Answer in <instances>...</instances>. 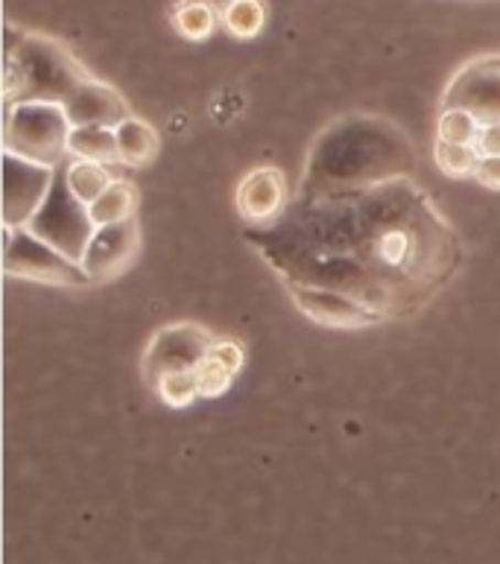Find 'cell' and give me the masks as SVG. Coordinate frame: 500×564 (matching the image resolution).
<instances>
[{
  "label": "cell",
  "instance_id": "obj_3",
  "mask_svg": "<svg viewBox=\"0 0 500 564\" xmlns=\"http://www.w3.org/2000/svg\"><path fill=\"white\" fill-rule=\"evenodd\" d=\"M91 74L62 42L7 24L3 47V106L65 102Z\"/></svg>",
  "mask_w": 500,
  "mask_h": 564
},
{
  "label": "cell",
  "instance_id": "obj_11",
  "mask_svg": "<svg viewBox=\"0 0 500 564\" xmlns=\"http://www.w3.org/2000/svg\"><path fill=\"white\" fill-rule=\"evenodd\" d=\"M287 205L290 196L284 170L263 164V167L249 170L247 176L240 178L235 208H238L247 226H270L287 212Z\"/></svg>",
  "mask_w": 500,
  "mask_h": 564
},
{
  "label": "cell",
  "instance_id": "obj_7",
  "mask_svg": "<svg viewBox=\"0 0 500 564\" xmlns=\"http://www.w3.org/2000/svg\"><path fill=\"white\" fill-rule=\"evenodd\" d=\"M214 343L217 337L199 322H173L159 328L141 354V375L146 387L153 389L164 375H173V371H196Z\"/></svg>",
  "mask_w": 500,
  "mask_h": 564
},
{
  "label": "cell",
  "instance_id": "obj_23",
  "mask_svg": "<svg viewBox=\"0 0 500 564\" xmlns=\"http://www.w3.org/2000/svg\"><path fill=\"white\" fill-rule=\"evenodd\" d=\"M153 392L173 410H185L199 401V380H196V371H173L155 383Z\"/></svg>",
  "mask_w": 500,
  "mask_h": 564
},
{
  "label": "cell",
  "instance_id": "obj_6",
  "mask_svg": "<svg viewBox=\"0 0 500 564\" xmlns=\"http://www.w3.org/2000/svg\"><path fill=\"white\" fill-rule=\"evenodd\" d=\"M26 228L35 237H42L44 243H51L56 252L77 263H83L85 249H88L94 231H97L91 223V214H88V205H83L77 196L70 194L62 170L56 173L51 196L44 199V205Z\"/></svg>",
  "mask_w": 500,
  "mask_h": 564
},
{
  "label": "cell",
  "instance_id": "obj_24",
  "mask_svg": "<svg viewBox=\"0 0 500 564\" xmlns=\"http://www.w3.org/2000/svg\"><path fill=\"white\" fill-rule=\"evenodd\" d=\"M477 182L489 191H500V155L492 159H480V167H477Z\"/></svg>",
  "mask_w": 500,
  "mask_h": 564
},
{
  "label": "cell",
  "instance_id": "obj_21",
  "mask_svg": "<svg viewBox=\"0 0 500 564\" xmlns=\"http://www.w3.org/2000/svg\"><path fill=\"white\" fill-rule=\"evenodd\" d=\"M433 159H436V167H439L445 176L475 178L483 155L477 152V147H459V143L436 141V147H433Z\"/></svg>",
  "mask_w": 500,
  "mask_h": 564
},
{
  "label": "cell",
  "instance_id": "obj_4",
  "mask_svg": "<svg viewBox=\"0 0 500 564\" xmlns=\"http://www.w3.org/2000/svg\"><path fill=\"white\" fill-rule=\"evenodd\" d=\"M3 109V152L44 167L65 164L74 127L62 102H15Z\"/></svg>",
  "mask_w": 500,
  "mask_h": 564
},
{
  "label": "cell",
  "instance_id": "obj_14",
  "mask_svg": "<svg viewBox=\"0 0 500 564\" xmlns=\"http://www.w3.org/2000/svg\"><path fill=\"white\" fill-rule=\"evenodd\" d=\"M247 366V351L240 346V339H220L214 343L199 369H196V380H199V398H222L231 389L240 369Z\"/></svg>",
  "mask_w": 500,
  "mask_h": 564
},
{
  "label": "cell",
  "instance_id": "obj_8",
  "mask_svg": "<svg viewBox=\"0 0 500 564\" xmlns=\"http://www.w3.org/2000/svg\"><path fill=\"white\" fill-rule=\"evenodd\" d=\"M442 109H463L483 127L500 123V53L477 56L450 76L442 94Z\"/></svg>",
  "mask_w": 500,
  "mask_h": 564
},
{
  "label": "cell",
  "instance_id": "obj_17",
  "mask_svg": "<svg viewBox=\"0 0 500 564\" xmlns=\"http://www.w3.org/2000/svg\"><path fill=\"white\" fill-rule=\"evenodd\" d=\"M68 150L74 159L97 161V164H120L118 132L109 127H74Z\"/></svg>",
  "mask_w": 500,
  "mask_h": 564
},
{
  "label": "cell",
  "instance_id": "obj_16",
  "mask_svg": "<svg viewBox=\"0 0 500 564\" xmlns=\"http://www.w3.org/2000/svg\"><path fill=\"white\" fill-rule=\"evenodd\" d=\"M135 208L138 187L132 185V182H127V178H115L109 185V191H106L97 203L88 205V214H91L94 228H106L135 219Z\"/></svg>",
  "mask_w": 500,
  "mask_h": 564
},
{
  "label": "cell",
  "instance_id": "obj_25",
  "mask_svg": "<svg viewBox=\"0 0 500 564\" xmlns=\"http://www.w3.org/2000/svg\"><path fill=\"white\" fill-rule=\"evenodd\" d=\"M477 152L483 159H492V155H500V123H489L483 127L480 138H477Z\"/></svg>",
  "mask_w": 500,
  "mask_h": 564
},
{
  "label": "cell",
  "instance_id": "obj_13",
  "mask_svg": "<svg viewBox=\"0 0 500 564\" xmlns=\"http://www.w3.org/2000/svg\"><path fill=\"white\" fill-rule=\"evenodd\" d=\"M65 106V115H68L70 127H109L118 129L120 123L129 115L127 100L120 97L118 88H111L109 83H100V79H88L70 94L68 100L62 102Z\"/></svg>",
  "mask_w": 500,
  "mask_h": 564
},
{
  "label": "cell",
  "instance_id": "obj_9",
  "mask_svg": "<svg viewBox=\"0 0 500 564\" xmlns=\"http://www.w3.org/2000/svg\"><path fill=\"white\" fill-rule=\"evenodd\" d=\"M59 167H44L35 161L3 152V228H26L51 196Z\"/></svg>",
  "mask_w": 500,
  "mask_h": 564
},
{
  "label": "cell",
  "instance_id": "obj_22",
  "mask_svg": "<svg viewBox=\"0 0 500 564\" xmlns=\"http://www.w3.org/2000/svg\"><path fill=\"white\" fill-rule=\"evenodd\" d=\"M483 132V123L463 109H442L436 123V141L459 143V147H477V138Z\"/></svg>",
  "mask_w": 500,
  "mask_h": 564
},
{
  "label": "cell",
  "instance_id": "obj_19",
  "mask_svg": "<svg viewBox=\"0 0 500 564\" xmlns=\"http://www.w3.org/2000/svg\"><path fill=\"white\" fill-rule=\"evenodd\" d=\"M65 182H68L70 194L77 196L83 205H94L100 199L115 178L109 176V170L97 164V161H83V159H70L65 161Z\"/></svg>",
  "mask_w": 500,
  "mask_h": 564
},
{
  "label": "cell",
  "instance_id": "obj_20",
  "mask_svg": "<svg viewBox=\"0 0 500 564\" xmlns=\"http://www.w3.org/2000/svg\"><path fill=\"white\" fill-rule=\"evenodd\" d=\"M220 24L235 39L249 42L267 26V3L263 0H226L220 7Z\"/></svg>",
  "mask_w": 500,
  "mask_h": 564
},
{
  "label": "cell",
  "instance_id": "obj_5",
  "mask_svg": "<svg viewBox=\"0 0 500 564\" xmlns=\"http://www.w3.org/2000/svg\"><path fill=\"white\" fill-rule=\"evenodd\" d=\"M3 272L9 279L39 281L51 286H88L83 263L56 252L30 228H3Z\"/></svg>",
  "mask_w": 500,
  "mask_h": 564
},
{
  "label": "cell",
  "instance_id": "obj_18",
  "mask_svg": "<svg viewBox=\"0 0 500 564\" xmlns=\"http://www.w3.org/2000/svg\"><path fill=\"white\" fill-rule=\"evenodd\" d=\"M170 21L187 42H205L220 24V12L208 0H178L170 12Z\"/></svg>",
  "mask_w": 500,
  "mask_h": 564
},
{
  "label": "cell",
  "instance_id": "obj_10",
  "mask_svg": "<svg viewBox=\"0 0 500 564\" xmlns=\"http://www.w3.org/2000/svg\"><path fill=\"white\" fill-rule=\"evenodd\" d=\"M138 254H141V226H138V219H129V223H120V226L97 228L83 254V270L91 284H106V281L120 279L138 261Z\"/></svg>",
  "mask_w": 500,
  "mask_h": 564
},
{
  "label": "cell",
  "instance_id": "obj_12",
  "mask_svg": "<svg viewBox=\"0 0 500 564\" xmlns=\"http://www.w3.org/2000/svg\"><path fill=\"white\" fill-rule=\"evenodd\" d=\"M287 286L290 299H293L298 311L316 325H323V328H369V325L383 322L378 313L369 311L366 304H360L351 295L323 290V286Z\"/></svg>",
  "mask_w": 500,
  "mask_h": 564
},
{
  "label": "cell",
  "instance_id": "obj_2",
  "mask_svg": "<svg viewBox=\"0 0 500 564\" xmlns=\"http://www.w3.org/2000/svg\"><path fill=\"white\" fill-rule=\"evenodd\" d=\"M416 150L404 129L378 115H346L316 135L298 196H334L413 178Z\"/></svg>",
  "mask_w": 500,
  "mask_h": 564
},
{
  "label": "cell",
  "instance_id": "obj_15",
  "mask_svg": "<svg viewBox=\"0 0 500 564\" xmlns=\"http://www.w3.org/2000/svg\"><path fill=\"white\" fill-rule=\"evenodd\" d=\"M115 132H118L120 164H127V167H146L159 155L162 141H159V132L146 120L127 118Z\"/></svg>",
  "mask_w": 500,
  "mask_h": 564
},
{
  "label": "cell",
  "instance_id": "obj_1",
  "mask_svg": "<svg viewBox=\"0 0 500 564\" xmlns=\"http://www.w3.org/2000/svg\"><path fill=\"white\" fill-rule=\"evenodd\" d=\"M281 284L351 295L383 322L404 319L450 284L463 246L413 178L334 196H293L270 226L243 235Z\"/></svg>",
  "mask_w": 500,
  "mask_h": 564
}]
</instances>
